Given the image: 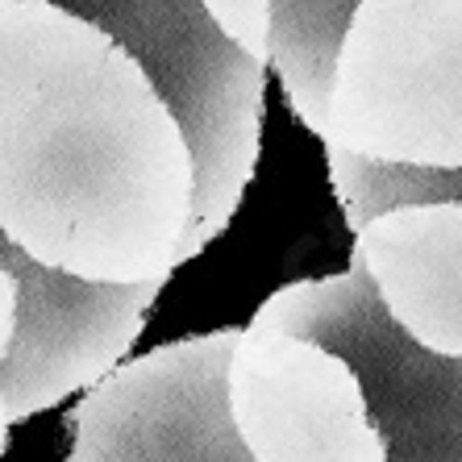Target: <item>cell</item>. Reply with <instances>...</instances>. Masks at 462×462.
I'll return each instance as SVG.
<instances>
[{
  "mask_svg": "<svg viewBox=\"0 0 462 462\" xmlns=\"http://www.w3.org/2000/svg\"><path fill=\"white\" fill-rule=\"evenodd\" d=\"M192 208V146L146 67L54 0H0V234L76 280H171Z\"/></svg>",
  "mask_w": 462,
  "mask_h": 462,
  "instance_id": "cell-1",
  "label": "cell"
},
{
  "mask_svg": "<svg viewBox=\"0 0 462 462\" xmlns=\"http://www.w3.org/2000/svg\"><path fill=\"white\" fill-rule=\"evenodd\" d=\"M312 134L379 162L462 167V0H355Z\"/></svg>",
  "mask_w": 462,
  "mask_h": 462,
  "instance_id": "cell-2",
  "label": "cell"
},
{
  "mask_svg": "<svg viewBox=\"0 0 462 462\" xmlns=\"http://www.w3.org/2000/svg\"><path fill=\"white\" fill-rule=\"evenodd\" d=\"M117 38L180 117L196 159L188 258L234 221L258 167L267 63L234 46L200 0H54Z\"/></svg>",
  "mask_w": 462,
  "mask_h": 462,
  "instance_id": "cell-3",
  "label": "cell"
},
{
  "mask_svg": "<svg viewBox=\"0 0 462 462\" xmlns=\"http://www.w3.org/2000/svg\"><path fill=\"white\" fill-rule=\"evenodd\" d=\"M254 321L350 358L387 462H462V358L404 334L363 267L288 283L258 304Z\"/></svg>",
  "mask_w": 462,
  "mask_h": 462,
  "instance_id": "cell-4",
  "label": "cell"
},
{
  "mask_svg": "<svg viewBox=\"0 0 462 462\" xmlns=\"http://www.w3.org/2000/svg\"><path fill=\"white\" fill-rule=\"evenodd\" d=\"M237 329L159 346L113 366L71 409V462H250L229 417Z\"/></svg>",
  "mask_w": 462,
  "mask_h": 462,
  "instance_id": "cell-5",
  "label": "cell"
},
{
  "mask_svg": "<svg viewBox=\"0 0 462 462\" xmlns=\"http://www.w3.org/2000/svg\"><path fill=\"white\" fill-rule=\"evenodd\" d=\"M229 417L250 462H387L350 358L280 325L237 329Z\"/></svg>",
  "mask_w": 462,
  "mask_h": 462,
  "instance_id": "cell-6",
  "label": "cell"
},
{
  "mask_svg": "<svg viewBox=\"0 0 462 462\" xmlns=\"http://www.w3.org/2000/svg\"><path fill=\"white\" fill-rule=\"evenodd\" d=\"M0 258L22 283L17 337L0 366L9 420L63 404L71 392L108 375L138 342L167 280L92 283L33 263L0 234Z\"/></svg>",
  "mask_w": 462,
  "mask_h": 462,
  "instance_id": "cell-7",
  "label": "cell"
},
{
  "mask_svg": "<svg viewBox=\"0 0 462 462\" xmlns=\"http://www.w3.org/2000/svg\"><path fill=\"white\" fill-rule=\"evenodd\" d=\"M355 267L404 334L462 358V200H412L355 229Z\"/></svg>",
  "mask_w": 462,
  "mask_h": 462,
  "instance_id": "cell-8",
  "label": "cell"
},
{
  "mask_svg": "<svg viewBox=\"0 0 462 462\" xmlns=\"http://www.w3.org/2000/svg\"><path fill=\"white\" fill-rule=\"evenodd\" d=\"M355 0H271V67L280 71L291 113L317 125L329 97L334 54Z\"/></svg>",
  "mask_w": 462,
  "mask_h": 462,
  "instance_id": "cell-9",
  "label": "cell"
},
{
  "mask_svg": "<svg viewBox=\"0 0 462 462\" xmlns=\"http://www.w3.org/2000/svg\"><path fill=\"white\" fill-rule=\"evenodd\" d=\"M325 162H329V183H334L350 234L383 208L412 205V200H462V167L379 162L334 142H325Z\"/></svg>",
  "mask_w": 462,
  "mask_h": 462,
  "instance_id": "cell-10",
  "label": "cell"
},
{
  "mask_svg": "<svg viewBox=\"0 0 462 462\" xmlns=\"http://www.w3.org/2000/svg\"><path fill=\"white\" fill-rule=\"evenodd\" d=\"M200 9L234 46L271 63V0H200Z\"/></svg>",
  "mask_w": 462,
  "mask_h": 462,
  "instance_id": "cell-11",
  "label": "cell"
},
{
  "mask_svg": "<svg viewBox=\"0 0 462 462\" xmlns=\"http://www.w3.org/2000/svg\"><path fill=\"white\" fill-rule=\"evenodd\" d=\"M17 317H22V283L9 271V263L0 258V366L13 350V337H17ZM9 409H5V392H0V454L9 450Z\"/></svg>",
  "mask_w": 462,
  "mask_h": 462,
  "instance_id": "cell-12",
  "label": "cell"
}]
</instances>
